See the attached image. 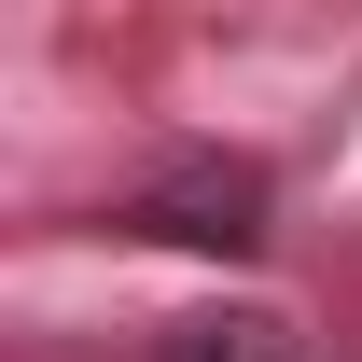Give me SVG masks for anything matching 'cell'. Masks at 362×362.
Instances as JSON below:
<instances>
[{"mask_svg":"<svg viewBox=\"0 0 362 362\" xmlns=\"http://www.w3.org/2000/svg\"><path fill=\"white\" fill-rule=\"evenodd\" d=\"M153 362H307V334L279 307H195V320L153 334Z\"/></svg>","mask_w":362,"mask_h":362,"instance_id":"cell-2","label":"cell"},{"mask_svg":"<svg viewBox=\"0 0 362 362\" xmlns=\"http://www.w3.org/2000/svg\"><path fill=\"white\" fill-rule=\"evenodd\" d=\"M139 223L181 237V251H251V237H265V181L251 168H168L139 195Z\"/></svg>","mask_w":362,"mask_h":362,"instance_id":"cell-1","label":"cell"}]
</instances>
